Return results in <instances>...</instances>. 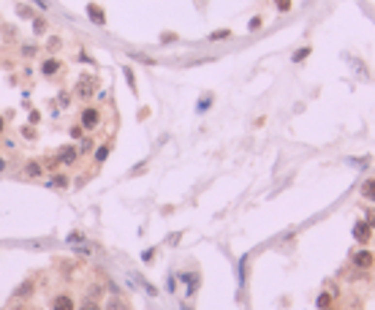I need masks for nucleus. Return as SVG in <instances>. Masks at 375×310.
Instances as JSON below:
<instances>
[{
    "label": "nucleus",
    "mask_w": 375,
    "mask_h": 310,
    "mask_svg": "<svg viewBox=\"0 0 375 310\" xmlns=\"http://www.w3.org/2000/svg\"><path fill=\"white\" fill-rule=\"evenodd\" d=\"M101 109H98V106H84L82 109V114H79V125H82L84 131H96L98 125H101Z\"/></svg>",
    "instance_id": "nucleus-1"
},
{
    "label": "nucleus",
    "mask_w": 375,
    "mask_h": 310,
    "mask_svg": "<svg viewBox=\"0 0 375 310\" xmlns=\"http://www.w3.org/2000/svg\"><path fill=\"white\" fill-rule=\"evenodd\" d=\"M76 161H79V147H74V145L60 147V150H57V155H55V163L57 166H74Z\"/></svg>",
    "instance_id": "nucleus-2"
},
{
    "label": "nucleus",
    "mask_w": 375,
    "mask_h": 310,
    "mask_svg": "<svg viewBox=\"0 0 375 310\" xmlns=\"http://www.w3.org/2000/svg\"><path fill=\"white\" fill-rule=\"evenodd\" d=\"M351 261H354V267H356V269H373L375 256L370 253V250H356V253L351 256Z\"/></svg>",
    "instance_id": "nucleus-3"
},
{
    "label": "nucleus",
    "mask_w": 375,
    "mask_h": 310,
    "mask_svg": "<svg viewBox=\"0 0 375 310\" xmlns=\"http://www.w3.org/2000/svg\"><path fill=\"white\" fill-rule=\"evenodd\" d=\"M96 87H98L96 79H90V76H82V79H79V87H76V96L82 98V101H87V98H93Z\"/></svg>",
    "instance_id": "nucleus-4"
},
{
    "label": "nucleus",
    "mask_w": 375,
    "mask_h": 310,
    "mask_svg": "<svg viewBox=\"0 0 375 310\" xmlns=\"http://www.w3.org/2000/svg\"><path fill=\"white\" fill-rule=\"evenodd\" d=\"M354 240L361 242V245H367V242L373 240V226H370L367 221H359L354 226Z\"/></svg>",
    "instance_id": "nucleus-5"
},
{
    "label": "nucleus",
    "mask_w": 375,
    "mask_h": 310,
    "mask_svg": "<svg viewBox=\"0 0 375 310\" xmlns=\"http://www.w3.org/2000/svg\"><path fill=\"white\" fill-rule=\"evenodd\" d=\"M63 71V63L57 60V57H47V60L41 63V74L47 76V79H52V76H57Z\"/></svg>",
    "instance_id": "nucleus-6"
},
{
    "label": "nucleus",
    "mask_w": 375,
    "mask_h": 310,
    "mask_svg": "<svg viewBox=\"0 0 375 310\" xmlns=\"http://www.w3.org/2000/svg\"><path fill=\"white\" fill-rule=\"evenodd\" d=\"M87 16L93 25H106V11L98 3H87Z\"/></svg>",
    "instance_id": "nucleus-7"
},
{
    "label": "nucleus",
    "mask_w": 375,
    "mask_h": 310,
    "mask_svg": "<svg viewBox=\"0 0 375 310\" xmlns=\"http://www.w3.org/2000/svg\"><path fill=\"white\" fill-rule=\"evenodd\" d=\"M52 310H76V302L71 294H60L52 299Z\"/></svg>",
    "instance_id": "nucleus-8"
},
{
    "label": "nucleus",
    "mask_w": 375,
    "mask_h": 310,
    "mask_svg": "<svg viewBox=\"0 0 375 310\" xmlns=\"http://www.w3.org/2000/svg\"><path fill=\"white\" fill-rule=\"evenodd\" d=\"M22 174H25V177H30V179L44 177V163H41V161H28V163H25V169H22Z\"/></svg>",
    "instance_id": "nucleus-9"
},
{
    "label": "nucleus",
    "mask_w": 375,
    "mask_h": 310,
    "mask_svg": "<svg viewBox=\"0 0 375 310\" xmlns=\"http://www.w3.org/2000/svg\"><path fill=\"white\" fill-rule=\"evenodd\" d=\"M103 310H130V305H128V299H125V296L112 294L109 299H106V305H103Z\"/></svg>",
    "instance_id": "nucleus-10"
},
{
    "label": "nucleus",
    "mask_w": 375,
    "mask_h": 310,
    "mask_svg": "<svg viewBox=\"0 0 375 310\" xmlns=\"http://www.w3.org/2000/svg\"><path fill=\"white\" fill-rule=\"evenodd\" d=\"M359 193H361V199H364V201H373V204H375V177L364 179L361 188H359Z\"/></svg>",
    "instance_id": "nucleus-11"
},
{
    "label": "nucleus",
    "mask_w": 375,
    "mask_h": 310,
    "mask_svg": "<svg viewBox=\"0 0 375 310\" xmlns=\"http://www.w3.org/2000/svg\"><path fill=\"white\" fill-rule=\"evenodd\" d=\"M109 152H112V142H103V145L96 150V155H93V158H96V163H103V161L109 158Z\"/></svg>",
    "instance_id": "nucleus-12"
},
{
    "label": "nucleus",
    "mask_w": 375,
    "mask_h": 310,
    "mask_svg": "<svg viewBox=\"0 0 375 310\" xmlns=\"http://www.w3.org/2000/svg\"><path fill=\"white\" fill-rule=\"evenodd\" d=\"M329 308H332V294L324 291V294L318 296V310H329Z\"/></svg>",
    "instance_id": "nucleus-13"
},
{
    "label": "nucleus",
    "mask_w": 375,
    "mask_h": 310,
    "mask_svg": "<svg viewBox=\"0 0 375 310\" xmlns=\"http://www.w3.org/2000/svg\"><path fill=\"white\" fill-rule=\"evenodd\" d=\"M90 152H93V142L82 136V145H79V155H90Z\"/></svg>",
    "instance_id": "nucleus-14"
},
{
    "label": "nucleus",
    "mask_w": 375,
    "mask_h": 310,
    "mask_svg": "<svg viewBox=\"0 0 375 310\" xmlns=\"http://www.w3.org/2000/svg\"><path fill=\"white\" fill-rule=\"evenodd\" d=\"M76 308H79V310H103L101 305L93 302V299H84V302H82V305H76Z\"/></svg>",
    "instance_id": "nucleus-15"
},
{
    "label": "nucleus",
    "mask_w": 375,
    "mask_h": 310,
    "mask_svg": "<svg viewBox=\"0 0 375 310\" xmlns=\"http://www.w3.org/2000/svg\"><path fill=\"white\" fill-rule=\"evenodd\" d=\"M307 55H310V47H302L299 52H293V63H302Z\"/></svg>",
    "instance_id": "nucleus-16"
},
{
    "label": "nucleus",
    "mask_w": 375,
    "mask_h": 310,
    "mask_svg": "<svg viewBox=\"0 0 375 310\" xmlns=\"http://www.w3.org/2000/svg\"><path fill=\"white\" fill-rule=\"evenodd\" d=\"M35 25H33V30H35V35H44V30H47V25H44V19H41V16H35Z\"/></svg>",
    "instance_id": "nucleus-17"
},
{
    "label": "nucleus",
    "mask_w": 375,
    "mask_h": 310,
    "mask_svg": "<svg viewBox=\"0 0 375 310\" xmlns=\"http://www.w3.org/2000/svg\"><path fill=\"white\" fill-rule=\"evenodd\" d=\"M52 185H57V188H65V185H68V174H57V177L52 179Z\"/></svg>",
    "instance_id": "nucleus-18"
},
{
    "label": "nucleus",
    "mask_w": 375,
    "mask_h": 310,
    "mask_svg": "<svg viewBox=\"0 0 375 310\" xmlns=\"http://www.w3.org/2000/svg\"><path fill=\"white\" fill-rule=\"evenodd\" d=\"M228 35H231V30H215L210 35V41H220V38H228Z\"/></svg>",
    "instance_id": "nucleus-19"
},
{
    "label": "nucleus",
    "mask_w": 375,
    "mask_h": 310,
    "mask_svg": "<svg viewBox=\"0 0 375 310\" xmlns=\"http://www.w3.org/2000/svg\"><path fill=\"white\" fill-rule=\"evenodd\" d=\"M123 71H125V79H128L130 90H133V87H136V76H133V71H130V68H128V65H125V68H123Z\"/></svg>",
    "instance_id": "nucleus-20"
},
{
    "label": "nucleus",
    "mask_w": 375,
    "mask_h": 310,
    "mask_svg": "<svg viewBox=\"0 0 375 310\" xmlns=\"http://www.w3.org/2000/svg\"><path fill=\"white\" fill-rule=\"evenodd\" d=\"M84 133H87V131H84V128H82V125H79V123H76L74 128H71V136H74V139H82Z\"/></svg>",
    "instance_id": "nucleus-21"
},
{
    "label": "nucleus",
    "mask_w": 375,
    "mask_h": 310,
    "mask_svg": "<svg viewBox=\"0 0 375 310\" xmlns=\"http://www.w3.org/2000/svg\"><path fill=\"white\" fill-rule=\"evenodd\" d=\"M277 11H291V0H275Z\"/></svg>",
    "instance_id": "nucleus-22"
},
{
    "label": "nucleus",
    "mask_w": 375,
    "mask_h": 310,
    "mask_svg": "<svg viewBox=\"0 0 375 310\" xmlns=\"http://www.w3.org/2000/svg\"><path fill=\"white\" fill-rule=\"evenodd\" d=\"M261 25H264V19H261V16H253V19H250V25H247V28H250V30H259Z\"/></svg>",
    "instance_id": "nucleus-23"
},
{
    "label": "nucleus",
    "mask_w": 375,
    "mask_h": 310,
    "mask_svg": "<svg viewBox=\"0 0 375 310\" xmlns=\"http://www.w3.org/2000/svg\"><path fill=\"white\" fill-rule=\"evenodd\" d=\"M47 44H49V49H52V52H55V49H60V47H63V41H60V38H49Z\"/></svg>",
    "instance_id": "nucleus-24"
},
{
    "label": "nucleus",
    "mask_w": 375,
    "mask_h": 310,
    "mask_svg": "<svg viewBox=\"0 0 375 310\" xmlns=\"http://www.w3.org/2000/svg\"><path fill=\"white\" fill-rule=\"evenodd\" d=\"M210 101H212L210 96H207V98H201V103H198V112H207V106H210Z\"/></svg>",
    "instance_id": "nucleus-25"
},
{
    "label": "nucleus",
    "mask_w": 375,
    "mask_h": 310,
    "mask_svg": "<svg viewBox=\"0 0 375 310\" xmlns=\"http://www.w3.org/2000/svg\"><path fill=\"white\" fill-rule=\"evenodd\" d=\"M367 223L375 228V210H370V212H367Z\"/></svg>",
    "instance_id": "nucleus-26"
},
{
    "label": "nucleus",
    "mask_w": 375,
    "mask_h": 310,
    "mask_svg": "<svg viewBox=\"0 0 375 310\" xmlns=\"http://www.w3.org/2000/svg\"><path fill=\"white\" fill-rule=\"evenodd\" d=\"M22 55H35V47H22Z\"/></svg>",
    "instance_id": "nucleus-27"
},
{
    "label": "nucleus",
    "mask_w": 375,
    "mask_h": 310,
    "mask_svg": "<svg viewBox=\"0 0 375 310\" xmlns=\"http://www.w3.org/2000/svg\"><path fill=\"white\" fill-rule=\"evenodd\" d=\"M22 136H28V139H33L35 133H33V128H22Z\"/></svg>",
    "instance_id": "nucleus-28"
},
{
    "label": "nucleus",
    "mask_w": 375,
    "mask_h": 310,
    "mask_svg": "<svg viewBox=\"0 0 375 310\" xmlns=\"http://www.w3.org/2000/svg\"><path fill=\"white\" fill-rule=\"evenodd\" d=\"M6 169H8V161H6V158H0V174L6 172Z\"/></svg>",
    "instance_id": "nucleus-29"
},
{
    "label": "nucleus",
    "mask_w": 375,
    "mask_h": 310,
    "mask_svg": "<svg viewBox=\"0 0 375 310\" xmlns=\"http://www.w3.org/2000/svg\"><path fill=\"white\" fill-rule=\"evenodd\" d=\"M3 131H6V120L0 117V136H3Z\"/></svg>",
    "instance_id": "nucleus-30"
}]
</instances>
